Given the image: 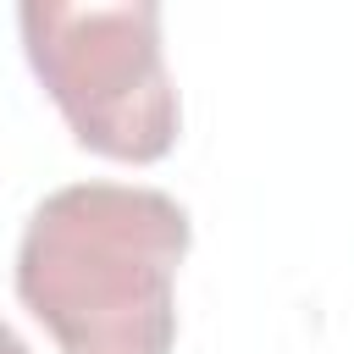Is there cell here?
I'll return each instance as SVG.
<instances>
[{
  "instance_id": "obj_1",
  "label": "cell",
  "mask_w": 354,
  "mask_h": 354,
  "mask_svg": "<svg viewBox=\"0 0 354 354\" xmlns=\"http://www.w3.org/2000/svg\"><path fill=\"white\" fill-rule=\"evenodd\" d=\"M188 210L144 183H66L17 243V299L66 354H171Z\"/></svg>"
},
{
  "instance_id": "obj_2",
  "label": "cell",
  "mask_w": 354,
  "mask_h": 354,
  "mask_svg": "<svg viewBox=\"0 0 354 354\" xmlns=\"http://www.w3.org/2000/svg\"><path fill=\"white\" fill-rule=\"evenodd\" d=\"M28 66L94 155L149 166L177 144L183 105L160 50V6H72L28 0L17 11Z\"/></svg>"
},
{
  "instance_id": "obj_3",
  "label": "cell",
  "mask_w": 354,
  "mask_h": 354,
  "mask_svg": "<svg viewBox=\"0 0 354 354\" xmlns=\"http://www.w3.org/2000/svg\"><path fill=\"white\" fill-rule=\"evenodd\" d=\"M6 348H11V354H28V348H22V343H17V337H11V343H6Z\"/></svg>"
}]
</instances>
